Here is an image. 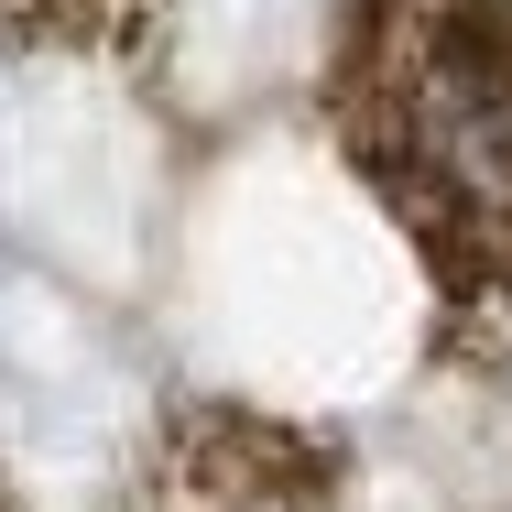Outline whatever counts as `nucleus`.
<instances>
[{
    "mask_svg": "<svg viewBox=\"0 0 512 512\" xmlns=\"http://www.w3.org/2000/svg\"><path fill=\"white\" fill-rule=\"evenodd\" d=\"M327 120L425 251L447 349L512 371V0H349Z\"/></svg>",
    "mask_w": 512,
    "mask_h": 512,
    "instance_id": "nucleus-1",
    "label": "nucleus"
},
{
    "mask_svg": "<svg viewBox=\"0 0 512 512\" xmlns=\"http://www.w3.org/2000/svg\"><path fill=\"white\" fill-rule=\"evenodd\" d=\"M0 512H11V502H0Z\"/></svg>",
    "mask_w": 512,
    "mask_h": 512,
    "instance_id": "nucleus-2",
    "label": "nucleus"
}]
</instances>
